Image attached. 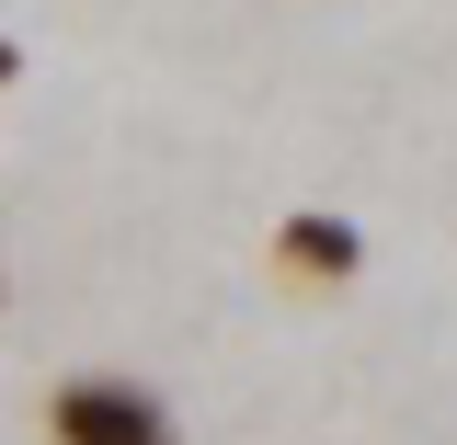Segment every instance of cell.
I'll use <instances>...</instances> for the list:
<instances>
[{"label":"cell","mask_w":457,"mask_h":445,"mask_svg":"<svg viewBox=\"0 0 457 445\" xmlns=\"http://www.w3.org/2000/svg\"><path fill=\"white\" fill-rule=\"evenodd\" d=\"M263 263H275L286 285H309V297H332V285H354V275H366V228H354V218H332V206H297V218H275Z\"/></svg>","instance_id":"7a4b0ae2"},{"label":"cell","mask_w":457,"mask_h":445,"mask_svg":"<svg viewBox=\"0 0 457 445\" xmlns=\"http://www.w3.org/2000/svg\"><path fill=\"white\" fill-rule=\"evenodd\" d=\"M12 80H23V46H12V35H0V92H12Z\"/></svg>","instance_id":"3957f363"},{"label":"cell","mask_w":457,"mask_h":445,"mask_svg":"<svg viewBox=\"0 0 457 445\" xmlns=\"http://www.w3.org/2000/svg\"><path fill=\"white\" fill-rule=\"evenodd\" d=\"M0 309H12V275H0Z\"/></svg>","instance_id":"277c9868"},{"label":"cell","mask_w":457,"mask_h":445,"mask_svg":"<svg viewBox=\"0 0 457 445\" xmlns=\"http://www.w3.org/2000/svg\"><path fill=\"white\" fill-rule=\"evenodd\" d=\"M35 423H46V445H183L171 400L149 377H114V366H69Z\"/></svg>","instance_id":"6da1fadb"}]
</instances>
